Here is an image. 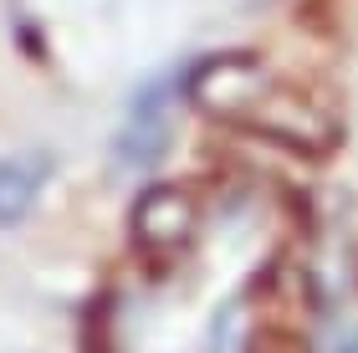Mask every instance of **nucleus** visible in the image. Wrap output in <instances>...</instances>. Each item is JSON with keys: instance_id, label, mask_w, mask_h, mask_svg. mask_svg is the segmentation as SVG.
I'll return each mask as SVG.
<instances>
[{"instance_id": "f257e3e1", "label": "nucleus", "mask_w": 358, "mask_h": 353, "mask_svg": "<svg viewBox=\"0 0 358 353\" xmlns=\"http://www.w3.org/2000/svg\"><path fill=\"white\" fill-rule=\"evenodd\" d=\"M185 92L210 118L241 123L251 134H266V138L307 149V154H322L338 134L333 118L313 98H302L287 82H276L251 52H220V57L194 62L189 77H185Z\"/></svg>"}, {"instance_id": "f03ea898", "label": "nucleus", "mask_w": 358, "mask_h": 353, "mask_svg": "<svg viewBox=\"0 0 358 353\" xmlns=\"http://www.w3.org/2000/svg\"><path fill=\"white\" fill-rule=\"evenodd\" d=\"M194 200L185 195V189H174V185H154L149 195H143L134 205V240L149 256H169L179 246H189V236H194Z\"/></svg>"}, {"instance_id": "7ed1b4c3", "label": "nucleus", "mask_w": 358, "mask_h": 353, "mask_svg": "<svg viewBox=\"0 0 358 353\" xmlns=\"http://www.w3.org/2000/svg\"><path fill=\"white\" fill-rule=\"evenodd\" d=\"M164 149H169V87L154 82L134 98L128 123L118 128V159L128 169H149Z\"/></svg>"}, {"instance_id": "20e7f679", "label": "nucleus", "mask_w": 358, "mask_h": 353, "mask_svg": "<svg viewBox=\"0 0 358 353\" xmlns=\"http://www.w3.org/2000/svg\"><path fill=\"white\" fill-rule=\"evenodd\" d=\"M36 189H41V164L0 159V226L26 220V210L36 205Z\"/></svg>"}]
</instances>
